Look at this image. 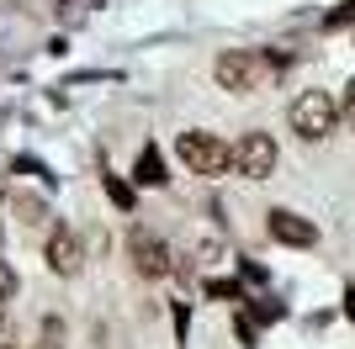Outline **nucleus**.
Wrapping results in <instances>:
<instances>
[{
	"instance_id": "9d476101",
	"label": "nucleus",
	"mask_w": 355,
	"mask_h": 349,
	"mask_svg": "<svg viewBox=\"0 0 355 349\" xmlns=\"http://www.w3.org/2000/svg\"><path fill=\"white\" fill-rule=\"evenodd\" d=\"M350 21H355V0H345V6H334L324 16V27H350Z\"/></svg>"
},
{
	"instance_id": "423d86ee",
	"label": "nucleus",
	"mask_w": 355,
	"mask_h": 349,
	"mask_svg": "<svg viewBox=\"0 0 355 349\" xmlns=\"http://www.w3.org/2000/svg\"><path fill=\"white\" fill-rule=\"evenodd\" d=\"M133 265L144 276H170V244L154 238L148 228H133Z\"/></svg>"
},
{
	"instance_id": "f03ea898",
	"label": "nucleus",
	"mask_w": 355,
	"mask_h": 349,
	"mask_svg": "<svg viewBox=\"0 0 355 349\" xmlns=\"http://www.w3.org/2000/svg\"><path fill=\"white\" fill-rule=\"evenodd\" d=\"M175 154H180V164L191 174H202V180H218V174L234 170V143H223L212 132H180Z\"/></svg>"
},
{
	"instance_id": "f3484780",
	"label": "nucleus",
	"mask_w": 355,
	"mask_h": 349,
	"mask_svg": "<svg viewBox=\"0 0 355 349\" xmlns=\"http://www.w3.org/2000/svg\"><path fill=\"white\" fill-rule=\"evenodd\" d=\"M350 318H355V291H350Z\"/></svg>"
},
{
	"instance_id": "20e7f679",
	"label": "nucleus",
	"mask_w": 355,
	"mask_h": 349,
	"mask_svg": "<svg viewBox=\"0 0 355 349\" xmlns=\"http://www.w3.org/2000/svg\"><path fill=\"white\" fill-rule=\"evenodd\" d=\"M276 159H282V148H276L270 132H244V138L234 143V170L244 174V180H266V174H276Z\"/></svg>"
},
{
	"instance_id": "1a4fd4ad",
	"label": "nucleus",
	"mask_w": 355,
	"mask_h": 349,
	"mask_svg": "<svg viewBox=\"0 0 355 349\" xmlns=\"http://www.w3.org/2000/svg\"><path fill=\"white\" fill-rule=\"evenodd\" d=\"M106 196H112V202H117L122 212L133 206V186H128V180H117V174H106Z\"/></svg>"
},
{
	"instance_id": "f8f14e48",
	"label": "nucleus",
	"mask_w": 355,
	"mask_h": 349,
	"mask_svg": "<svg viewBox=\"0 0 355 349\" xmlns=\"http://www.w3.org/2000/svg\"><path fill=\"white\" fill-rule=\"evenodd\" d=\"M340 116H345V127L355 132V80L345 85V101H340Z\"/></svg>"
},
{
	"instance_id": "0eeeda50",
	"label": "nucleus",
	"mask_w": 355,
	"mask_h": 349,
	"mask_svg": "<svg viewBox=\"0 0 355 349\" xmlns=\"http://www.w3.org/2000/svg\"><path fill=\"white\" fill-rule=\"evenodd\" d=\"M48 270H53V276H74V270H80V238H74L69 228L48 233Z\"/></svg>"
},
{
	"instance_id": "4468645a",
	"label": "nucleus",
	"mask_w": 355,
	"mask_h": 349,
	"mask_svg": "<svg viewBox=\"0 0 355 349\" xmlns=\"http://www.w3.org/2000/svg\"><path fill=\"white\" fill-rule=\"evenodd\" d=\"M32 349H64V339H59V323H48V334L37 339V344H32Z\"/></svg>"
},
{
	"instance_id": "6e6552de",
	"label": "nucleus",
	"mask_w": 355,
	"mask_h": 349,
	"mask_svg": "<svg viewBox=\"0 0 355 349\" xmlns=\"http://www.w3.org/2000/svg\"><path fill=\"white\" fill-rule=\"evenodd\" d=\"M133 180H138V186H164V180H170V174H164L159 148H144V154H138V170H133Z\"/></svg>"
},
{
	"instance_id": "7ed1b4c3",
	"label": "nucleus",
	"mask_w": 355,
	"mask_h": 349,
	"mask_svg": "<svg viewBox=\"0 0 355 349\" xmlns=\"http://www.w3.org/2000/svg\"><path fill=\"white\" fill-rule=\"evenodd\" d=\"M286 116H292V132H297V138L318 143V138H329V132H334V122H340V101H334L329 90H302Z\"/></svg>"
},
{
	"instance_id": "dca6fc26",
	"label": "nucleus",
	"mask_w": 355,
	"mask_h": 349,
	"mask_svg": "<svg viewBox=\"0 0 355 349\" xmlns=\"http://www.w3.org/2000/svg\"><path fill=\"white\" fill-rule=\"evenodd\" d=\"M0 349H16L11 344V323H6V302H0Z\"/></svg>"
},
{
	"instance_id": "2eb2a0df",
	"label": "nucleus",
	"mask_w": 355,
	"mask_h": 349,
	"mask_svg": "<svg viewBox=\"0 0 355 349\" xmlns=\"http://www.w3.org/2000/svg\"><path fill=\"white\" fill-rule=\"evenodd\" d=\"M250 312H254V318H260V323H270V318H282V307H276V302H254Z\"/></svg>"
},
{
	"instance_id": "9b49d317",
	"label": "nucleus",
	"mask_w": 355,
	"mask_h": 349,
	"mask_svg": "<svg viewBox=\"0 0 355 349\" xmlns=\"http://www.w3.org/2000/svg\"><path fill=\"white\" fill-rule=\"evenodd\" d=\"M11 296H16V270L0 260V302H11Z\"/></svg>"
},
{
	"instance_id": "f257e3e1",
	"label": "nucleus",
	"mask_w": 355,
	"mask_h": 349,
	"mask_svg": "<svg viewBox=\"0 0 355 349\" xmlns=\"http://www.w3.org/2000/svg\"><path fill=\"white\" fill-rule=\"evenodd\" d=\"M276 69H286V53H254V48H228V53H218V64H212L218 85L234 90V96L260 90Z\"/></svg>"
},
{
	"instance_id": "39448f33",
	"label": "nucleus",
	"mask_w": 355,
	"mask_h": 349,
	"mask_svg": "<svg viewBox=\"0 0 355 349\" xmlns=\"http://www.w3.org/2000/svg\"><path fill=\"white\" fill-rule=\"evenodd\" d=\"M270 238L286 244V249H313V244H318V228H313L308 217H297V212H282V206H276V212H270Z\"/></svg>"
},
{
	"instance_id": "ddd939ff",
	"label": "nucleus",
	"mask_w": 355,
	"mask_h": 349,
	"mask_svg": "<svg viewBox=\"0 0 355 349\" xmlns=\"http://www.w3.org/2000/svg\"><path fill=\"white\" fill-rule=\"evenodd\" d=\"M207 296H239V302H244V291H239V280H207Z\"/></svg>"
}]
</instances>
